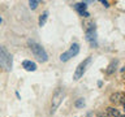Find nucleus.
I'll return each mask as SVG.
<instances>
[{"instance_id": "1", "label": "nucleus", "mask_w": 125, "mask_h": 117, "mask_svg": "<svg viewBox=\"0 0 125 117\" xmlns=\"http://www.w3.org/2000/svg\"><path fill=\"white\" fill-rule=\"evenodd\" d=\"M29 47H30L31 52H33V55H34V57L37 58L39 62H46L47 60H48V55H47L46 49L43 48L39 43L34 42V40H30L29 42Z\"/></svg>"}, {"instance_id": "2", "label": "nucleus", "mask_w": 125, "mask_h": 117, "mask_svg": "<svg viewBox=\"0 0 125 117\" xmlns=\"http://www.w3.org/2000/svg\"><path fill=\"white\" fill-rule=\"evenodd\" d=\"M0 66L5 72H10L13 66V57L4 46H0Z\"/></svg>"}, {"instance_id": "3", "label": "nucleus", "mask_w": 125, "mask_h": 117, "mask_svg": "<svg viewBox=\"0 0 125 117\" xmlns=\"http://www.w3.org/2000/svg\"><path fill=\"white\" fill-rule=\"evenodd\" d=\"M85 35H86V40L89 42V44L93 48H96L98 39H96V27L94 22H87L85 25Z\"/></svg>"}, {"instance_id": "4", "label": "nucleus", "mask_w": 125, "mask_h": 117, "mask_svg": "<svg viewBox=\"0 0 125 117\" xmlns=\"http://www.w3.org/2000/svg\"><path fill=\"white\" fill-rule=\"evenodd\" d=\"M64 98H65V90L62 87H57L55 90V92L52 94V99H51V115H53L59 109Z\"/></svg>"}, {"instance_id": "5", "label": "nucleus", "mask_w": 125, "mask_h": 117, "mask_svg": "<svg viewBox=\"0 0 125 117\" xmlns=\"http://www.w3.org/2000/svg\"><path fill=\"white\" fill-rule=\"evenodd\" d=\"M90 62H91V56H89L87 58H85L82 62L78 64V66L74 70V74H73V79L74 81H78L80 78L83 77V74L86 73V69H87V66L90 65Z\"/></svg>"}, {"instance_id": "6", "label": "nucleus", "mask_w": 125, "mask_h": 117, "mask_svg": "<svg viewBox=\"0 0 125 117\" xmlns=\"http://www.w3.org/2000/svg\"><path fill=\"white\" fill-rule=\"evenodd\" d=\"M109 100H111L112 103H115V104H124V94L117 91V92L112 94V95L109 96Z\"/></svg>"}, {"instance_id": "7", "label": "nucleus", "mask_w": 125, "mask_h": 117, "mask_svg": "<svg viewBox=\"0 0 125 117\" xmlns=\"http://www.w3.org/2000/svg\"><path fill=\"white\" fill-rule=\"evenodd\" d=\"M22 68L27 70V72H35L37 70V64L34 61H30V60H25L22 62Z\"/></svg>"}, {"instance_id": "8", "label": "nucleus", "mask_w": 125, "mask_h": 117, "mask_svg": "<svg viewBox=\"0 0 125 117\" xmlns=\"http://www.w3.org/2000/svg\"><path fill=\"white\" fill-rule=\"evenodd\" d=\"M66 52L69 53L70 58H72V57H74V56H77V55L80 53V44H78V43H73V44L70 46L69 51H66Z\"/></svg>"}, {"instance_id": "9", "label": "nucleus", "mask_w": 125, "mask_h": 117, "mask_svg": "<svg viewBox=\"0 0 125 117\" xmlns=\"http://www.w3.org/2000/svg\"><path fill=\"white\" fill-rule=\"evenodd\" d=\"M47 18H48V10H44L43 13L39 16V20H38V23H39V26H44L46 25V22H47Z\"/></svg>"}, {"instance_id": "10", "label": "nucleus", "mask_w": 125, "mask_h": 117, "mask_svg": "<svg viewBox=\"0 0 125 117\" xmlns=\"http://www.w3.org/2000/svg\"><path fill=\"white\" fill-rule=\"evenodd\" d=\"M107 113H108L109 116H113V117H121V115H123L119 109H116V108H113V107H108L107 108Z\"/></svg>"}, {"instance_id": "11", "label": "nucleus", "mask_w": 125, "mask_h": 117, "mask_svg": "<svg viewBox=\"0 0 125 117\" xmlns=\"http://www.w3.org/2000/svg\"><path fill=\"white\" fill-rule=\"evenodd\" d=\"M116 65H117V60H113V61H111V64L108 65V69L105 70V73H107L108 76H109V74H112V73L116 70Z\"/></svg>"}, {"instance_id": "12", "label": "nucleus", "mask_w": 125, "mask_h": 117, "mask_svg": "<svg viewBox=\"0 0 125 117\" xmlns=\"http://www.w3.org/2000/svg\"><path fill=\"white\" fill-rule=\"evenodd\" d=\"M74 8H76V10L78 13H82V12L86 10L87 5H86V3H77V4H74Z\"/></svg>"}, {"instance_id": "13", "label": "nucleus", "mask_w": 125, "mask_h": 117, "mask_svg": "<svg viewBox=\"0 0 125 117\" xmlns=\"http://www.w3.org/2000/svg\"><path fill=\"white\" fill-rule=\"evenodd\" d=\"M60 60L62 62H66L68 60H70V56H69V53L68 52H64V53H61L60 55Z\"/></svg>"}, {"instance_id": "14", "label": "nucleus", "mask_w": 125, "mask_h": 117, "mask_svg": "<svg viewBox=\"0 0 125 117\" xmlns=\"http://www.w3.org/2000/svg\"><path fill=\"white\" fill-rule=\"evenodd\" d=\"M38 5H39V1H38V0H30V1H29L30 9H37Z\"/></svg>"}, {"instance_id": "15", "label": "nucleus", "mask_w": 125, "mask_h": 117, "mask_svg": "<svg viewBox=\"0 0 125 117\" xmlns=\"http://www.w3.org/2000/svg\"><path fill=\"white\" fill-rule=\"evenodd\" d=\"M83 104H85V101H83V99H82V98H80V99H78L77 101H76V107L77 108H81V107H83Z\"/></svg>"}, {"instance_id": "16", "label": "nucleus", "mask_w": 125, "mask_h": 117, "mask_svg": "<svg viewBox=\"0 0 125 117\" xmlns=\"http://www.w3.org/2000/svg\"><path fill=\"white\" fill-rule=\"evenodd\" d=\"M81 16H82V17H89V16H90V13H89V12L87 10H85V12H82V13H80Z\"/></svg>"}, {"instance_id": "17", "label": "nucleus", "mask_w": 125, "mask_h": 117, "mask_svg": "<svg viewBox=\"0 0 125 117\" xmlns=\"http://www.w3.org/2000/svg\"><path fill=\"white\" fill-rule=\"evenodd\" d=\"M102 4H103V5H104L105 8H108V7H109V3H108V1H104V0L102 1Z\"/></svg>"}, {"instance_id": "18", "label": "nucleus", "mask_w": 125, "mask_h": 117, "mask_svg": "<svg viewBox=\"0 0 125 117\" xmlns=\"http://www.w3.org/2000/svg\"><path fill=\"white\" fill-rule=\"evenodd\" d=\"M98 116H99V117H107L105 113H98Z\"/></svg>"}, {"instance_id": "19", "label": "nucleus", "mask_w": 125, "mask_h": 117, "mask_svg": "<svg viewBox=\"0 0 125 117\" xmlns=\"http://www.w3.org/2000/svg\"><path fill=\"white\" fill-rule=\"evenodd\" d=\"M86 117H93V115H91V113H87V115H86Z\"/></svg>"}, {"instance_id": "20", "label": "nucleus", "mask_w": 125, "mask_h": 117, "mask_svg": "<svg viewBox=\"0 0 125 117\" xmlns=\"http://www.w3.org/2000/svg\"><path fill=\"white\" fill-rule=\"evenodd\" d=\"M121 117H125V116H124V115H121Z\"/></svg>"}, {"instance_id": "21", "label": "nucleus", "mask_w": 125, "mask_h": 117, "mask_svg": "<svg viewBox=\"0 0 125 117\" xmlns=\"http://www.w3.org/2000/svg\"><path fill=\"white\" fill-rule=\"evenodd\" d=\"M0 22H1V17H0Z\"/></svg>"}]
</instances>
